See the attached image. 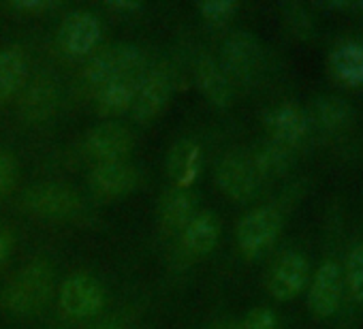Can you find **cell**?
<instances>
[{
    "mask_svg": "<svg viewBox=\"0 0 363 329\" xmlns=\"http://www.w3.org/2000/svg\"><path fill=\"white\" fill-rule=\"evenodd\" d=\"M327 69L329 75L342 86H363V43L352 39L340 41L327 56Z\"/></svg>",
    "mask_w": 363,
    "mask_h": 329,
    "instance_id": "5bb4252c",
    "label": "cell"
},
{
    "mask_svg": "<svg viewBox=\"0 0 363 329\" xmlns=\"http://www.w3.org/2000/svg\"><path fill=\"white\" fill-rule=\"evenodd\" d=\"M90 180L96 193L105 197H122L139 186V172L126 160L99 162Z\"/></svg>",
    "mask_w": 363,
    "mask_h": 329,
    "instance_id": "9a60e30c",
    "label": "cell"
},
{
    "mask_svg": "<svg viewBox=\"0 0 363 329\" xmlns=\"http://www.w3.org/2000/svg\"><path fill=\"white\" fill-rule=\"evenodd\" d=\"M201 18L210 24H225L229 22L235 11H238V3L233 0H208V3L199 5Z\"/></svg>",
    "mask_w": 363,
    "mask_h": 329,
    "instance_id": "4316f807",
    "label": "cell"
},
{
    "mask_svg": "<svg viewBox=\"0 0 363 329\" xmlns=\"http://www.w3.org/2000/svg\"><path fill=\"white\" fill-rule=\"evenodd\" d=\"M16 174H18V167H16V160L11 158V154L0 152V197L7 195L13 189Z\"/></svg>",
    "mask_w": 363,
    "mask_h": 329,
    "instance_id": "f1b7e54d",
    "label": "cell"
},
{
    "mask_svg": "<svg viewBox=\"0 0 363 329\" xmlns=\"http://www.w3.org/2000/svg\"><path fill=\"white\" fill-rule=\"evenodd\" d=\"M56 84L50 79H37L26 92L22 101V113L30 122H43L48 120L56 109Z\"/></svg>",
    "mask_w": 363,
    "mask_h": 329,
    "instance_id": "cb8c5ba5",
    "label": "cell"
},
{
    "mask_svg": "<svg viewBox=\"0 0 363 329\" xmlns=\"http://www.w3.org/2000/svg\"><path fill=\"white\" fill-rule=\"evenodd\" d=\"M52 7L56 9L58 3H52V0H18V3H13V9L26 11V13H41Z\"/></svg>",
    "mask_w": 363,
    "mask_h": 329,
    "instance_id": "f546056e",
    "label": "cell"
},
{
    "mask_svg": "<svg viewBox=\"0 0 363 329\" xmlns=\"http://www.w3.org/2000/svg\"><path fill=\"white\" fill-rule=\"evenodd\" d=\"M24 210L45 221H67L82 210V199L75 191L60 184H39L24 193Z\"/></svg>",
    "mask_w": 363,
    "mask_h": 329,
    "instance_id": "5b68a950",
    "label": "cell"
},
{
    "mask_svg": "<svg viewBox=\"0 0 363 329\" xmlns=\"http://www.w3.org/2000/svg\"><path fill=\"white\" fill-rule=\"evenodd\" d=\"M310 280V263L308 259L297 252V250H291V252H284L272 267L269 272V293L280 299V301H286V299H293L297 297L306 284Z\"/></svg>",
    "mask_w": 363,
    "mask_h": 329,
    "instance_id": "30bf717a",
    "label": "cell"
},
{
    "mask_svg": "<svg viewBox=\"0 0 363 329\" xmlns=\"http://www.w3.org/2000/svg\"><path fill=\"white\" fill-rule=\"evenodd\" d=\"M257 180L250 160L238 154L225 156L216 167V182L233 201H250L257 193Z\"/></svg>",
    "mask_w": 363,
    "mask_h": 329,
    "instance_id": "4fadbf2b",
    "label": "cell"
},
{
    "mask_svg": "<svg viewBox=\"0 0 363 329\" xmlns=\"http://www.w3.org/2000/svg\"><path fill=\"white\" fill-rule=\"evenodd\" d=\"M195 79L203 96L216 107H229L233 103V84L214 58H201L195 69Z\"/></svg>",
    "mask_w": 363,
    "mask_h": 329,
    "instance_id": "e0dca14e",
    "label": "cell"
},
{
    "mask_svg": "<svg viewBox=\"0 0 363 329\" xmlns=\"http://www.w3.org/2000/svg\"><path fill=\"white\" fill-rule=\"evenodd\" d=\"M84 145H86V152L99 162L126 160V156L133 152L135 137L120 122H103L88 130Z\"/></svg>",
    "mask_w": 363,
    "mask_h": 329,
    "instance_id": "ba28073f",
    "label": "cell"
},
{
    "mask_svg": "<svg viewBox=\"0 0 363 329\" xmlns=\"http://www.w3.org/2000/svg\"><path fill=\"white\" fill-rule=\"evenodd\" d=\"M220 67L231 79V84H252L263 69V48L257 37L246 30L233 33L223 43Z\"/></svg>",
    "mask_w": 363,
    "mask_h": 329,
    "instance_id": "3957f363",
    "label": "cell"
},
{
    "mask_svg": "<svg viewBox=\"0 0 363 329\" xmlns=\"http://www.w3.org/2000/svg\"><path fill=\"white\" fill-rule=\"evenodd\" d=\"M171 77L164 71H150L145 73L135 90V99H133V116L137 122L147 124L154 118H158L164 107L169 105L171 99Z\"/></svg>",
    "mask_w": 363,
    "mask_h": 329,
    "instance_id": "9c48e42d",
    "label": "cell"
},
{
    "mask_svg": "<svg viewBox=\"0 0 363 329\" xmlns=\"http://www.w3.org/2000/svg\"><path fill=\"white\" fill-rule=\"evenodd\" d=\"M344 295L342 263L325 259L312 274L308 284V310L316 318H329L337 312Z\"/></svg>",
    "mask_w": 363,
    "mask_h": 329,
    "instance_id": "277c9868",
    "label": "cell"
},
{
    "mask_svg": "<svg viewBox=\"0 0 363 329\" xmlns=\"http://www.w3.org/2000/svg\"><path fill=\"white\" fill-rule=\"evenodd\" d=\"M9 250H11V238H9L7 231L0 229V263L9 257Z\"/></svg>",
    "mask_w": 363,
    "mask_h": 329,
    "instance_id": "1f68e13d",
    "label": "cell"
},
{
    "mask_svg": "<svg viewBox=\"0 0 363 329\" xmlns=\"http://www.w3.org/2000/svg\"><path fill=\"white\" fill-rule=\"evenodd\" d=\"M52 267L45 261H35L20 269L3 293V303L13 314H30L39 310L52 293Z\"/></svg>",
    "mask_w": 363,
    "mask_h": 329,
    "instance_id": "7a4b0ae2",
    "label": "cell"
},
{
    "mask_svg": "<svg viewBox=\"0 0 363 329\" xmlns=\"http://www.w3.org/2000/svg\"><path fill=\"white\" fill-rule=\"evenodd\" d=\"M143 69H145V58L139 48L109 45L88 60L84 69V82L90 90L99 92L111 82L141 79Z\"/></svg>",
    "mask_w": 363,
    "mask_h": 329,
    "instance_id": "6da1fadb",
    "label": "cell"
},
{
    "mask_svg": "<svg viewBox=\"0 0 363 329\" xmlns=\"http://www.w3.org/2000/svg\"><path fill=\"white\" fill-rule=\"evenodd\" d=\"M101 39V24L88 11H71L65 16L58 41L69 56H88Z\"/></svg>",
    "mask_w": 363,
    "mask_h": 329,
    "instance_id": "7c38bea8",
    "label": "cell"
},
{
    "mask_svg": "<svg viewBox=\"0 0 363 329\" xmlns=\"http://www.w3.org/2000/svg\"><path fill=\"white\" fill-rule=\"evenodd\" d=\"M94 329H113V327H109V325H99V327H94Z\"/></svg>",
    "mask_w": 363,
    "mask_h": 329,
    "instance_id": "836d02e7",
    "label": "cell"
},
{
    "mask_svg": "<svg viewBox=\"0 0 363 329\" xmlns=\"http://www.w3.org/2000/svg\"><path fill=\"white\" fill-rule=\"evenodd\" d=\"M280 11H282V22L293 37L308 39L312 35L314 22H312V16L306 11V7H301L297 3H284V5H280Z\"/></svg>",
    "mask_w": 363,
    "mask_h": 329,
    "instance_id": "484cf974",
    "label": "cell"
},
{
    "mask_svg": "<svg viewBox=\"0 0 363 329\" xmlns=\"http://www.w3.org/2000/svg\"><path fill=\"white\" fill-rule=\"evenodd\" d=\"M28 77V60L20 48L0 50V103L13 99Z\"/></svg>",
    "mask_w": 363,
    "mask_h": 329,
    "instance_id": "ffe728a7",
    "label": "cell"
},
{
    "mask_svg": "<svg viewBox=\"0 0 363 329\" xmlns=\"http://www.w3.org/2000/svg\"><path fill=\"white\" fill-rule=\"evenodd\" d=\"M139 79H120L111 82L105 88L96 92V111L103 118H116L122 116L126 109H130L135 90Z\"/></svg>",
    "mask_w": 363,
    "mask_h": 329,
    "instance_id": "603a6c76",
    "label": "cell"
},
{
    "mask_svg": "<svg viewBox=\"0 0 363 329\" xmlns=\"http://www.w3.org/2000/svg\"><path fill=\"white\" fill-rule=\"evenodd\" d=\"M308 118L312 126H318L325 133H342L352 124L354 111L348 105V101H344L342 96L323 94L312 101Z\"/></svg>",
    "mask_w": 363,
    "mask_h": 329,
    "instance_id": "2e32d148",
    "label": "cell"
},
{
    "mask_svg": "<svg viewBox=\"0 0 363 329\" xmlns=\"http://www.w3.org/2000/svg\"><path fill=\"white\" fill-rule=\"evenodd\" d=\"M282 229V216L276 208H257L238 223V244L244 255L257 257L267 250Z\"/></svg>",
    "mask_w": 363,
    "mask_h": 329,
    "instance_id": "8992f818",
    "label": "cell"
},
{
    "mask_svg": "<svg viewBox=\"0 0 363 329\" xmlns=\"http://www.w3.org/2000/svg\"><path fill=\"white\" fill-rule=\"evenodd\" d=\"M195 197L186 189H175L171 191L162 206H160V221L169 231H184L186 225L197 216L195 214Z\"/></svg>",
    "mask_w": 363,
    "mask_h": 329,
    "instance_id": "7402d4cb",
    "label": "cell"
},
{
    "mask_svg": "<svg viewBox=\"0 0 363 329\" xmlns=\"http://www.w3.org/2000/svg\"><path fill=\"white\" fill-rule=\"evenodd\" d=\"M291 150L293 147L278 143L274 139L259 143L255 154H252V160H250L257 178H280V176H284L291 167V162H293Z\"/></svg>",
    "mask_w": 363,
    "mask_h": 329,
    "instance_id": "44dd1931",
    "label": "cell"
},
{
    "mask_svg": "<svg viewBox=\"0 0 363 329\" xmlns=\"http://www.w3.org/2000/svg\"><path fill=\"white\" fill-rule=\"evenodd\" d=\"M103 289L101 284L84 274L71 276L60 286V306L73 318H88L101 312L103 308Z\"/></svg>",
    "mask_w": 363,
    "mask_h": 329,
    "instance_id": "8fae6325",
    "label": "cell"
},
{
    "mask_svg": "<svg viewBox=\"0 0 363 329\" xmlns=\"http://www.w3.org/2000/svg\"><path fill=\"white\" fill-rule=\"evenodd\" d=\"M218 235H220V223L214 214L203 212L197 214L186 229L182 231V244H184V250L191 255H208L214 250V246L218 244Z\"/></svg>",
    "mask_w": 363,
    "mask_h": 329,
    "instance_id": "d6986e66",
    "label": "cell"
},
{
    "mask_svg": "<svg viewBox=\"0 0 363 329\" xmlns=\"http://www.w3.org/2000/svg\"><path fill=\"white\" fill-rule=\"evenodd\" d=\"M278 327V320H276V314L269 310V308H255L246 314L244 323H242V329H276Z\"/></svg>",
    "mask_w": 363,
    "mask_h": 329,
    "instance_id": "83f0119b",
    "label": "cell"
},
{
    "mask_svg": "<svg viewBox=\"0 0 363 329\" xmlns=\"http://www.w3.org/2000/svg\"><path fill=\"white\" fill-rule=\"evenodd\" d=\"M352 11H361L363 13V0H361V3H352Z\"/></svg>",
    "mask_w": 363,
    "mask_h": 329,
    "instance_id": "d6a6232c",
    "label": "cell"
},
{
    "mask_svg": "<svg viewBox=\"0 0 363 329\" xmlns=\"http://www.w3.org/2000/svg\"><path fill=\"white\" fill-rule=\"evenodd\" d=\"M342 276H344V291H348L354 303L363 306V244H354L348 248L342 265Z\"/></svg>",
    "mask_w": 363,
    "mask_h": 329,
    "instance_id": "d4e9b609",
    "label": "cell"
},
{
    "mask_svg": "<svg viewBox=\"0 0 363 329\" xmlns=\"http://www.w3.org/2000/svg\"><path fill=\"white\" fill-rule=\"evenodd\" d=\"M263 124L269 133V139L284 143L289 147H295L297 143H301L312 130L308 111L291 101L267 109L263 116Z\"/></svg>",
    "mask_w": 363,
    "mask_h": 329,
    "instance_id": "52a82bcc",
    "label": "cell"
},
{
    "mask_svg": "<svg viewBox=\"0 0 363 329\" xmlns=\"http://www.w3.org/2000/svg\"><path fill=\"white\" fill-rule=\"evenodd\" d=\"M107 9L118 13H137L141 11V5L133 3V0H111V3H107Z\"/></svg>",
    "mask_w": 363,
    "mask_h": 329,
    "instance_id": "4dcf8cb0",
    "label": "cell"
},
{
    "mask_svg": "<svg viewBox=\"0 0 363 329\" xmlns=\"http://www.w3.org/2000/svg\"><path fill=\"white\" fill-rule=\"evenodd\" d=\"M199 167V145L191 139H179L167 154V174L175 189H189Z\"/></svg>",
    "mask_w": 363,
    "mask_h": 329,
    "instance_id": "ac0fdd59",
    "label": "cell"
}]
</instances>
